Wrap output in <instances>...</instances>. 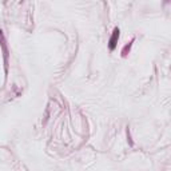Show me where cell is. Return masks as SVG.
I'll return each instance as SVG.
<instances>
[{
  "label": "cell",
  "instance_id": "cell-1",
  "mask_svg": "<svg viewBox=\"0 0 171 171\" xmlns=\"http://www.w3.org/2000/svg\"><path fill=\"white\" fill-rule=\"evenodd\" d=\"M119 39V30H116L114 31V35H112V38L110 39V48H111V50H114V48H115V44H116V40Z\"/></svg>",
  "mask_w": 171,
  "mask_h": 171
}]
</instances>
